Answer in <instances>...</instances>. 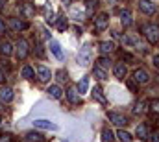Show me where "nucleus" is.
<instances>
[{"label":"nucleus","mask_w":159,"mask_h":142,"mask_svg":"<svg viewBox=\"0 0 159 142\" xmlns=\"http://www.w3.org/2000/svg\"><path fill=\"white\" fill-rule=\"evenodd\" d=\"M143 33L146 35V39H148L150 42H157L159 41V28L157 26H152V24L143 26Z\"/></svg>","instance_id":"1"},{"label":"nucleus","mask_w":159,"mask_h":142,"mask_svg":"<svg viewBox=\"0 0 159 142\" xmlns=\"http://www.w3.org/2000/svg\"><path fill=\"white\" fill-rule=\"evenodd\" d=\"M78 63L81 65V67H87V65L91 63V46H89V44H85V46L80 50V54H78Z\"/></svg>","instance_id":"2"},{"label":"nucleus","mask_w":159,"mask_h":142,"mask_svg":"<svg viewBox=\"0 0 159 142\" xmlns=\"http://www.w3.org/2000/svg\"><path fill=\"white\" fill-rule=\"evenodd\" d=\"M107 26H109V19H107V15H106V13H100V15L94 19V28H96L98 32H104Z\"/></svg>","instance_id":"3"},{"label":"nucleus","mask_w":159,"mask_h":142,"mask_svg":"<svg viewBox=\"0 0 159 142\" xmlns=\"http://www.w3.org/2000/svg\"><path fill=\"white\" fill-rule=\"evenodd\" d=\"M28 54H30L28 42H26L24 39H20V41L17 42V57H19V59H26V57H28Z\"/></svg>","instance_id":"4"},{"label":"nucleus","mask_w":159,"mask_h":142,"mask_svg":"<svg viewBox=\"0 0 159 142\" xmlns=\"http://www.w3.org/2000/svg\"><path fill=\"white\" fill-rule=\"evenodd\" d=\"M107 116H109V120H111L115 126H119V127H122V126L128 124V118H126L124 114H120V113H107Z\"/></svg>","instance_id":"5"},{"label":"nucleus","mask_w":159,"mask_h":142,"mask_svg":"<svg viewBox=\"0 0 159 142\" xmlns=\"http://www.w3.org/2000/svg\"><path fill=\"white\" fill-rule=\"evenodd\" d=\"M34 127H39V129H50V131H56L57 129V126L54 124V122H50V120H35L34 122Z\"/></svg>","instance_id":"6"},{"label":"nucleus","mask_w":159,"mask_h":142,"mask_svg":"<svg viewBox=\"0 0 159 142\" xmlns=\"http://www.w3.org/2000/svg\"><path fill=\"white\" fill-rule=\"evenodd\" d=\"M80 96H81V94L78 92L76 87H69V89H67V98H69V102H70L72 105H78L80 104Z\"/></svg>","instance_id":"7"},{"label":"nucleus","mask_w":159,"mask_h":142,"mask_svg":"<svg viewBox=\"0 0 159 142\" xmlns=\"http://www.w3.org/2000/svg\"><path fill=\"white\" fill-rule=\"evenodd\" d=\"M139 9H141L143 13H146V15H154L156 6H154L150 0H139Z\"/></svg>","instance_id":"8"},{"label":"nucleus","mask_w":159,"mask_h":142,"mask_svg":"<svg viewBox=\"0 0 159 142\" xmlns=\"http://www.w3.org/2000/svg\"><path fill=\"white\" fill-rule=\"evenodd\" d=\"M11 100H13V91H11V87H2V89H0V102H2V104H4V102L9 104Z\"/></svg>","instance_id":"9"},{"label":"nucleus","mask_w":159,"mask_h":142,"mask_svg":"<svg viewBox=\"0 0 159 142\" xmlns=\"http://www.w3.org/2000/svg\"><path fill=\"white\" fill-rule=\"evenodd\" d=\"M133 79H135L137 83H148V81H150V76H148L146 70L139 69V70H135V74H133Z\"/></svg>","instance_id":"10"},{"label":"nucleus","mask_w":159,"mask_h":142,"mask_svg":"<svg viewBox=\"0 0 159 142\" xmlns=\"http://www.w3.org/2000/svg\"><path fill=\"white\" fill-rule=\"evenodd\" d=\"M126 72H128V69H126L124 63H117V65L113 67V74H115L117 79H124V78H126Z\"/></svg>","instance_id":"11"},{"label":"nucleus","mask_w":159,"mask_h":142,"mask_svg":"<svg viewBox=\"0 0 159 142\" xmlns=\"http://www.w3.org/2000/svg\"><path fill=\"white\" fill-rule=\"evenodd\" d=\"M37 74H39V79H41V81H48V79L52 78V72H50V69H46V67H43V65H39V67H37Z\"/></svg>","instance_id":"12"},{"label":"nucleus","mask_w":159,"mask_h":142,"mask_svg":"<svg viewBox=\"0 0 159 142\" xmlns=\"http://www.w3.org/2000/svg\"><path fill=\"white\" fill-rule=\"evenodd\" d=\"M98 46H100V52L102 54H111L115 50V42H111V41H102Z\"/></svg>","instance_id":"13"},{"label":"nucleus","mask_w":159,"mask_h":142,"mask_svg":"<svg viewBox=\"0 0 159 142\" xmlns=\"http://www.w3.org/2000/svg\"><path fill=\"white\" fill-rule=\"evenodd\" d=\"M0 54L2 55H11L13 54V44L9 41H2L0 42Z\"/></svg>","instance_id":"14"},{"label":"nucleus","mask_w":159,"mask_h":142,"mask_svg":"<svg viewBox=\"0 0 159 142\" xmlns=\"http://www.w3.org/2000/svg\"><path fill=\"white\" fill-rule=\"evenodd\" d=\"M9 24H11L15 30H19V32L28 28V22H24V20H19V19H15V17H13V19H9Z\"/></svg>","instance_id":"15"},{"label":"nucleus","mask_w":159,"mask_h":142,"mask_svg":"<svg viewBox=\"0 0 159 142\" xmlns=\"http://www.w3.org/2000/svg\"><path fill=\"white\" fill-rule=\"evenodd\" d=\"M48 94H50L54 100H59V98H61V94H63V91H61V87H59V85H52V87L48 89Z\"/></svg>","instance_id":"16"},{"label":"nucleus","mask_w":159,"mask_h":142,"mask_svg":"<svg viewBox=\"0 0 159 142\" xmlns=\"http://www.w3.org/2000/svg\"><path fill=\"white\" fill-rule=\"evenodd\" d=\"M148 127H146V124H141V126H137V137L141 139V140H146L148 139Z\"/></svg>","instance_id":"17"},{"label":"nucleus","mask_w":159,"mask_h":142,"mask_svg":"<svg viewBox=\"0 0 159 142\" xmlns=\"http://www.w3.org/2000/svg\"><path fill=\"white\" fill-rule=\"evenodd\" d=\"M50 50H52V54H54L57 59H63V54H61V46H59L56 41H50Z\"/></svg>","instance_id":"18"},{"label":"nucleus","mask_w":159,"mask_h":142,"mask_svg":"<svg viewBox=\"0 0 159 142\" xmlns=\"http://www.w3.org/2000/svg\"><path fill=\"white\" fill-rule=\"evenodd\" d=\"M120 20H122L124 26H129V24H131V13H129V9L120 11Z\"/></svg>","instance_id":"19"},{"label":"nucleus","mask_w":159,"mask_h":142,"mask_svg":"<svg viewBox=\"0 0 159 142\" xmlns=\"http://www.w3.org/2000/svg\"><path fill=\"white\" fill-rule=\"evenodd\" d=\"M20 76H22L24 79H32V78H34V69H32L30 65H24L22 70H20Z\"/></svg>","instance_id":"20"},{"label":"nucleus","mask_w":159,"mask_h":142,"mask_svg":"<svg viewBox=\"0 0 159 142\" xmlns=\"http://www.w3.org/2000/svg\"><path fill=\"white\" fill-rule=\"evenodd\" d=\"M22 13L30 19V17H34V15H35V7H34L32 4H22Z\"/></svg>","instance_id":"21"},{"label":"nucleus","mask_w":159,"mask_h":142,"mask_svg":"<svg viewBox=\"0 0 159 142\" xmlns=\"http://www.w3.org/2000/svg\"><path fill=\"white\" fill-rule=\"evenodd\" d=\"M87 89H89V78H81V81H80V85H78V92L80 94H85Z\"/></svg>","instance_id":"22"},{"label":"nucleus","mask_w":159,"mask_h":142,"mask_svg":"<svg viewBox=\"0 0 159 142\" xmlns=\"http://www.w3.org/2000/svg\"><path fill=\"white\" fill-rule=\"evenodd\" d=\"M26 140L28 142H43V135H41V133H35V131H32V133L26 135Z\"/></svg>","instance_id":"23"},{"label":"nucleus","mask_w":159,"mask_h":142,"mask_svg":"<svg viewBox=\"0 0 159 142\" xmlns=\"http://www.w3.org/2000/svg\"><path fill=\"white\" fill-rule=\"evenodd\" d=\"M117 137H119L120 142H131V135L128 131H124V129H120L119 133H117Z\"/></svg>","instance_id":"24"},{"label":"nucleus","mask_w":159,"mask_h":142,"mask_svg":"<svg viewBox=\"0 0 159 142\" xmlns=\"http://www.w3.org/2000/svg\"><path fill=\"white\" fill-rule=\"evenodd\" d=\"M93 98H96L100 104H106V98H104V94H102V91H100L98 87H94V89H93Z\"/></svg>","instance_id":"25"},{"label":"nucleus","mask_w":159,"mask_h":142,"mask_svg":"<svg viewBox=\"0 0 159 142\" xmlns=\"http://www.w3.org/2000/svg\"><path fill=\"white\" fill-rule=\"evenodd\" d=\"M113 131L111 129H104L102 131V142H113Z\"/></svg>","instance_id":"26"},{"label":"nucleus","mask_w":159,"mask_h":142,"mask_svg":"<svg viewBox=\"0 0 159 142\" xmlns=\"http://www.w3.org/2000/svg\"><path fill=\"white\" fill-rule=\"evenodd\" d=\"M94 76L98 78V79H106L107 78V74H106V69H102V67H94Z\"/></svg>","instance_id":"27"},{"label":"nucleus","mask_w":159,"mask_h":142,"mask_svg":"<svg viewBox=\"0 0 159 142\" xmlns=\"http://www.w3.org/2000/svg\"><path fill=\"white\" fill-rule=\"evenodd\" d=\"M109 65H111V59H109V57L104 55V57L98 59V67H102V69H109Z\"/></svg>","instance_id":"28"},{"label":"nucleus","mask_w":159,"mask_h":142,"mask_svg":"<svg viewBox=\"0 0 159 142\" xmlns=\"http://www.w3.org/2000/svg\"><path fill=\"white\" fill-rule=\"evenodd\" d=\"M85 4H87V13L91 15V13H93V9L98 6V0H85Z\"/></svg>","instance_id":"29"},{"label":"nucleus","mask_w":159,"mask_h":142,"mask_svg":"<svg viewBox=\"0 0 159 142\" xmlns=\"http://www.w3.org/2000/svg\"><path fill=\"white\" fill-rule=\"evenodd\" d=\"M146 102H139L137 105H135V109H133V113H137V114H141V113H144V109H146Z\"/></svg>","instance_id":"30"},{"label":"nucleus","mask_w":159,"mask_h":142,"mask_svg":"<svg viewBox=\"0 0 159 142\" xmlns=\"http://www.w3.org/2000/svg\"><path fill=\"white\" fill-rule=\"evenodd\" d=\"M57 30H59V32L67 30V19H65V17H59V20H57Z\"/></svg>","instance_id":"31"},{"label":"nucleus","mask_w":159,"mask_h":142,"mask_svg":"<svg viewBox=\"0 0 159 142\" xmlns=\"http://www.w3.org/2000/svg\"><path fill=\"white\" fill-rule=\"evenodd\" d=\"M150 109H152L154 113H159V100H154V102H150Z\"/></svg>","instance_id":"32"},{"label":"nucleus","mask_w":159,"mask_h":142,"mask_svg":"<svg viewBox=\"0 0 159 142\" xmlns=\"http://www.w3.org/2000/svg\"><path fill=\"white\" fill-rule=\"evenodd\" d=\"M0 142H11V135L6 133V135H0Z\"/></svg>","instance_id":"33"},{"label":"nucleus","mask_w":159,"mask_h":142,"mask_svg":"<svg viewBox=\"0 0 159 142\" xmlns=\"http://www.w3.org/2000/svg\"><path fill=\"white\" fill-rule=\"evenodd\" d=\"M128 89H129L131 92H137V85H135L133 81H128Z\"/></svg>","instance_id":"34"},{"label":"nucleus","mask_w":159,"mask_h":142,"mask_svg":"<svg viewBox=\"0 0 159 142\" xmlns=\"http://www.w3.org/2000/svg\"><path fill=\"white\" fill-rule=\"evenodd\" d=\"M57 79H59V81H65V79H67V74H65L63 70H59L57 72Z\"/></svg>","instance_id":"35"},{"label":"nucleus","mask_w":159,"mask_h":142,"mask_svg":"<svg viewBox=\"0 0 159 142\" xmlns=\"http://www.w3.org/2000/svg\"><path fill=\"white\" fill-rule=\"evenodd\" d=\"M150 137V142H159V133H154V135H148Z\"/></svg>","instance_id":"36"},{"label":"nucleus","mask_w":159,"mask_h":142,"mask_svg":"<svg viewBox=\"0 0 159 142\" xmlns=\"http://www.w3.org/2000/svg\"><path fill=\"white\" fill-rule=\"evenodd\" d=\"M0 33H6V22L0 19Z\"/></svg>","instance_id":"37"},{"label":"nucleus","mask_w":159,"mask_h":142,"mask_svg":"<svg viewBox=\"0 0 159 142\" xmlns=\"http://www.w3.org/2000/svg\"><path fill=\"white\" fill-rule=\"evenodd\" d=\"M152 61H154V65L159 69V55H154V59H152Z\"/></svg>","instance_id":"38"},{"label":"nucleus","mask_w":159,"mask_h":142,"mask_svg":"<svg viewBox=\"0 0 159 142\" xmlns=\"http://www.w3.org/2000/svg\"><path fill=\"white\" fill-rule=\"evenodd\" d=\"M4 81V72H2V69H0V83Z\"/></svg>","instance_id":"39"},{"label":"nucleus","mask_w":159,"mask_h":142,"mask_svg":"<svg viewBox=\"0 0 159 142\" xmlns=\"http://www.w3.org/2000/svg\"><path fill=\"white\" fill-rule=\"evenodd\" d=\"M6 6V0H0V7H4Z\"/></svg>","instance_id":"40"},{"label":"nucleus","mask_w":159,"mask_h":142,"mask_svg":"<svg viewBox=\"0 0 159 142\" xmlns=\"http://www.w3.org/2000/svg\"><path fill=\"white\" fill-rule=\"evenodd\" d=\"M63 4H65V6H69V4H70V0H63Z\"/></svg>","instance_id":"41"},{"label":"nucleus","mask_w":159,"mask_h":142,"mask_svg":"<svg viewBox=\"0 0 159 142\" xmlns=\"http://www.w3.org/2000/svg\"><path fill=\"white\" fill-rule=\"evenodd\" d=\"M4 109H6V107H4V104H2V102H0V111H4Z\"/></svg>","instance_id":"42"},{"label":"nucleus","mask_w":159,"mask_h":142,"mask_svg":"<svg viewBox=\"0 0 159 142\" xmlns=\"http://www.w3.org/2000/svg\"><path fill=\"white\" fill-rule=\"evenodd\" d=\"M109 2H115V0H109Z\"/></svg>","instance_id":"43"},{"label":"nucleus","mask_w":159,"mask_h":142,"mask_svg":"<svg viewBox=\"0 0 159 142\" xmlns=\"http://www.w3.org/2000/svg\"><path fill=\"white\" fill-rule=\"evenodd\" d=\"M0 124H2V118H0Z\"/></svg>","instance_id":"44"},{"label":"nucleus","mask_w":159,"mask_h":142,"mask_svg":"<svg viewBox=\"0 0 159 142\" xmlns=\"http://www.w3.org/2000/svg\"><path fill=\"white\" fill-rule=\"evenodd\" d=\"M63 142H67V140H63Z\"/></svg>","instance_id":"45"}]
</instances>
